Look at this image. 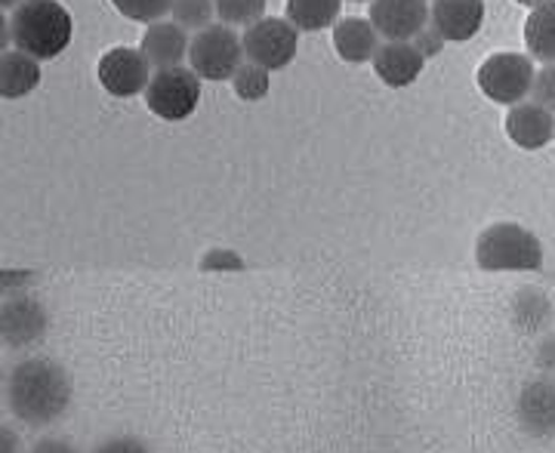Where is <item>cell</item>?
<instances>
[{"instance_id": "484cf974", "label": "cell", "mask_w": 555, "mask_h": 453, "mask_svg": "<svg viewBox=\"0 0 555 453\" xmlns=\"http://www.w3.org/2000/svg\"><path fill=\"white\" fill-rule=\"evenodd\" d=\"M93 453H152V448L133 435H115V438H105Z\"/></svg>"}, {"instance_id": "d6a6232c", "label": "cell", "mask_w": 555, "mask_h": 453, "mask_svg": "<svg viewBox=\"0 0 555 453\" xmlns=\"http://www.w3.org/2000/svg\"><path fill=\"white\" fill-rule=\"evenodd\" d=\"M10 47H13V38H10V20H7V13L0 10V56H3Z\"/></svg>"}, {"instance_id": "4fadbf2b", "label": "cell", "mask_w": 555, "mask_h": 453, "mask_svg": "<svg viewBox=\"0 0 555 453\" xmlns=\"http://www.w3.org/2000/svg\"><path fill=\"white\" fill-rule=\"evenodd\" d=\"M371 65H374L377 78L386 87L401 90V87H411L423 75L426 60L416 53V47L411 40H383L377 47V53H374V60H371Z\"/></svg>"}, {"instance_id": "e575fe53", "label": "cell", "mask_w": 555, "mask_h": 453, "mask_svg": "<svg viewBox=\"0 0 555 453\" xmlns=\"http://www.w3.org/2000/svg\"><path fill=\"white\" fill-rule=\"evenodd\" d=\"M22 0H0V10H10V7H20Z\"/></svg>"}, {"instance_id": "ac0fdd59", "label": "cell", "mask_w": 555, "mask_h": 453, "mask_svg": "<svg viewBox=\"0 0 555 453\" xmlns=\"http://www.w3.org/2000/svg\"><path fill=\"white\" fill-rule=\"evenodd\" d=\"M40 83V62L20 50H7L0 56V99H25Z\"/></svg>"}, {"instance_id": "603a6c76", "label": "cell", "mask_w": 555, "mask_h": 453, "mask_svg": "<svg viewBox=\"0 0 555 453\" xmlns=\"http://www.w3.org/2000/svg\"><path fill=\"white\" fill-rule=\"evenodd\" d=\"M170 16L177 22L179 28L185 31H201L207 25H214V0H173L170 3Z\"/></svg>"}, {"instance_id": "277c9868", "label": "cell", "mask_w": 555, "mask_h": 453, "mask_svg": "<svg viewBox=\"0 0 555 453\" xmlns=\"http://www.w3.org/2000/svg\"><path fill=\"white\" fill-rule=\"evenodd\" d=\"M189 68L198 75L201 80H232V75L244 62V47H241V35L229 25H207L195 31V38L189 40Z\"/></svg>"}, {"instance_id": "ffe728a7", "label": "cell", "mask_w": 555, "mask_h": 453, "mask_svg": "<svg viewBox=\"0 0 555 453\" xmlns=\"http://www.w3.org/2000/svg\"><path fill=\"white\" fill-rule=\"evenodd\" d=\"M287 16L297 31H324L327 25H337L343 13V0H287Z\"/></svg>"}, {"instance_id": "2e32d148", "label": "cell", "mask_w": 555, "mask_h": 453, "mask_svg": "<svg viewBox=\"0 0 555 453\" xmlns=\"http://www.w3.org/2000/svg\"><path fill=\"white\" fill-rule=\"evenodd\" d=\"M379 38L374 31V25L361 16H346L334 25V50L343 62H352V65H361V62L374 60L377 53Z\"/></svg>"}, {"instance_id": "d590c367", "label": "cell", "mask_w": 555, "mask_h": 453, "mask_svg": "<svg viewBox=\"0 0 555 453\" xmlns=\"http://www.w3.org/2000/svg\"><path fill=\"white\" fill-rule=\"evenodd\" d=\"M352 3H371V0H352Z\"/></svg>"}, {"instance_id": "cb8c5ba5", "label": "cell", "mask_w": 555, "mask_h": 453, "mask_svg": "<svg viewBox=\"0 0 555 453\" xmlns=\"http://www.w3.org/2000/svg\"><path fill=\"white\" fill-rule=\"evenodd\" d=\"M112 3H115V10H118L124 20L152 25V22H160L170 13V3L173 0H112Z\"/></svg>"}, {"instance_id": "3957f363", "label": "cell", "mask_w": 555, "mask_h": 453, "mask_svg": "<svg viewBox=\"0 0 555 453\" xmlns=\"http://www.w3.org/2000/svg\"><path fill=\"white\" fill-rule=\"evenodd\" d=\"M476 262L485 272H537L543 269V244L518 222H494L478 235Z\"/></svg>"}, {"instance_id": "8992f818", "label": "cell", "mask_w": 555, "mask_h": 453, "mask_svg": "<svg viewBox=\"0 0 555 453\" xmlns=\"http://www.w3.org/2000/svg\"><path fill=\"white\" fill-rule=\"evenodd\" d=\"M537 68L525 53H494L478 65V90L496 105H518L528 102L534 87Z\"/></svg>"}, {"instance_id": "d4e9b609", "label": "cell", "mask_w": 555, "mask_h": 453, "mask_svg": "<svg viewBox=\"0 0 555 453\" xmlns=\"http://www.w3.org/2000/svg\"><path fill=\"white\" fill-rule=\"evenodd\" d=\"M531 102L555 115V65H543L537 72L534 87H531Z\"/></svg>"}, {"instance_id": "5bb4252c", "label": "cell", "mask_w": 555, "mask_h": 453, "mask_svg": "<svg viewBox=\"0 0 555 453\" xmlns=\"http://www.w3.org/2000/svg\"><path fill=\"white\" fill-rule=\"evenodd\" d=\"M506 137L525 152H540L555 139V115L537 102H518L506 112Z\"/></svg>"}, {"instance_id": "f546056e", "label": "cell", "mask_w": 555, "mask_h": 453, "mask_svg": "<svg viewBox=\"0 0 555 453\" xmlns=\"http://www.w3.org/2000/svg\"><path fill=\"white\" fill-rule=\"evenodd\" d=\"M31 453H78V448L72 444V441H65V438H40L38 444L31 448Z\"/></svg>"}, {"instance_id": "44dd1931", "label": "cell", "mask_w": 555, "mask_h": 453, "mask_svg": "<svg viewBox=\"0 0 555 453\" xmlns=\"http://www.w3.org/2000/svg\"><path fill=\"white\" fill-rule=\"evenodd\" d=\"M272 87V72H266L257 62H241V68L232 75V90L241 102H259L269 96Z\"/></svg>"}, {"instance_id": "5b68a950", "label": "cell", "mask_w": 555, "mask_h": 453, "mask_svg": "<svg viewBox=\"0 0 555 453\" xmlns=\"http://www.w3.org/2000/svg\"><path fill=\"white\" fill-rule=\"evenodd\" d=\"M201 78L189 65H173L152 72V80L145 87V105L160 120H185L195 115L201 102Z\"/></svg>"}, {"instance_id": "8d00e7d4", "label": "cell", "mask_w": 555, "mask_h": 453, "mask_svg": "<svg viewBox=\"0 0 555 453\" xmlns=\"http://www.w3.org/2000/svg\"><path fill=\"white\" fill-rule=\"evenodd\" d=\"M0 386H3V371H0Z\"/></svg>"}, {"instance_id": "d6986e66", "label": "cell", "mask_w": 555, "mask_h": 453, "mask_svg": "<svg viewBox=\"0 0 555 453\" xmlns=\"http://www.w3.org/2000/svg\"><path fill=\"white\" fill-rule=\"evenodd\" d=\"M525 43H528V56L531 60L555 65V0L528 13V20H525Z\"/></svg>"}, {"instance_id": "ba28073f", "label": "cell", "mask_w": 555, "mask_h": 453, "mask_svg": "<svg viewBox=\"0 0 555 453\" xmlns=\"http://www.w3.org/2000/svg\"><path fill=\"white\" fill-rule=\"evenodd\" d=\"M96 78L105 87V93H112L115 99H133L145 93L152 80V65L137 47H112L108 53H102Z\"/></svg>"}, {"instance_id": "30bf717a", "label": "cell", "mask_w": 555, "mask_h": 453, "mask_svg": "<svg viewBox=\"0 0 555 453\" xmlns=\"http://www.w3.org/2000/svg\"><path fill=\"white\" fill-rule=\"evenodd\" d=\"M367 13V22L383 40H414L429 25L426 0H371Z\"/></svg>"}, {"instance_id": "7a4b0ae2", "label": "cell", "mask_w": 555, "mask_h": 453, "mask_svg": "<svg viewBox=\"0 0 555 453\" xmlns=\"http://www.w3.org/2000/svg\"><path fill=\"white\" fill-rule=\"evenodd\" d=\"M75 22L60 0H22L10 13L13 47L31 60H56L72 43Z\"/></svg>"}, {"instance_id": "9c48e42d", "label": "cell", "mask_w": 555, "mask_h": 453, "mask_svg": "<svg viewBox=\"0 0 555 453\" xmlns=\"http://www.w3.org/2000/svg\"><path fill=\"white\" fill-rule=\"evenodd\" d=\"M50 315L31 296H10L0 302V342L7 349H31L47 336Z\"/></svg>"}, {"instance_id": "7c38bea8", "label": "cell", "mask_w": 555, "mask_h": 453, "mask_svg": "<svg viewBox=\"0 0 555 453\" xmlns=\"http://www.w3.org/2000/svg\"><path fill=\"white\" fill-rule=\"evenodd\" d=\"M485 0H436L429 7V25L444 38V43H466L485 25Z\"/></svg>"}, {"instance_id": "836d02e7", "label": "cell", "mask_w": 555, "mask_h": 453, "mask_svg": "<svg viewBox=\"0 0 555 453\" xmlns=\"http://www.w3.org/2000/svg\"><path fill=\"white\" fill-rule=\"evenodd\" d=\"M521 7H528V10H537V7H543V3H550V0H516Z\"/></svg>"}, {"instance_id": "e0dca14e", "label": "cell", "mask_w": 555, "mask_h": 453, "mask_svg": "<svg viewBox=\"0 0 555 453\" xmlns=\"http://www.w3.org/2000/svg\"><path fill=\"white\" fill-rule=\"evenodd\" d=\"M509 318H513V327L518 334H550L555 318L553 299L537 287H525L513 296Z\"/></svg>"}, {"instance_id": "9a60e30c", "label": "cell", "mask_w": 555, "mask_h": 453, "mask_svg": "<svg viewBox=\"0 0 555 453\" xmlns=\"http://www.w3.org/2000/svg\"><path fill=\"white\" fill-rule=\"evenodd\" d=\"M189 40H192L189 31L179 28L177 22H152L142 35L139 53L152 65V72L173 68V65H182V60L189 56Z\"/></svg>"}, {"instance_id": "4316f807", "label": "cell", "mask_w": 555, "mask_h": 453, "mask_svg": "<svg viewBox=\"0 0 555 453\" xmlns=\"http://www.w3.org/2000/svg\"><path fill=\"white\" fill-rule=\"evenodd\" d=\"M217 269H244V259L235 250H207L201 257V272H217Z\"/></svg>"}, {"instance_id": "7402d4cb", "label": "cell", "mask_w": 555, "mask_h": 453, "mask_svg": "<svg viewBox=\"0 0 555 453\" xmlns=\"http://www.w3.org/2000/svg\"><path fill=\"white\" fill-rule=\"evenodd\" d=\"M266 3L269 0H214L217 20L229 28H250L254 22L266 16Z\"/></svg>"}, {"instance_id": "f1b7e54d", "label": "cell", "mask_w": 555, "mask_h": 453, "mask_svg": "<svg viewBox=\"0 0 555 453\" xmlns=\"http://www.w3.org/2000/svg\"><path fill=\"white\" fill-rule=\"evenodd\" d=\"M411 43H414L416 53H420L423 60H433V56H438V53H441V47H444V38L438 35L433 25H426V28H423V31H420V35L411 40Z\"/></svg>"}, {"instance_id": "6da1fadb", "label": "cell", "mask_w": 555, "mask_h": 453, "mask_svg": "<svg viewBox=\"0 0 555 453\" xmlns=\"http://www.w3.org/2000/svg\"><path fill=\"white\" fill-rule=\"evenodd\" d=\"M7 404L25 426H53L72 404V376L50 358H25L7 376Z\"/></svg>"}, {"instance_id": "83f0119b", "label": "cell", "mask_w": 555, "mask_h": 453, "mask_svg": "<svg viewBox=\"0 0 555 453\" xmlns=\"http://www.w3.org/2000/svg\"><path fill=\"white\" fill-rule=\"evenodd\" d=\"M534 358H537V367H540V374L555 379V331L540 336Z\"/></svg>"}, {"instance_id": "52a82bcc", "label": "cell", "mask_w": 555, "mask_h": 453, "mask_svg": "<svg viewBox=\"0 0 555 453\" xmlns=\"http://www.w3.org/2000/svg\"><path fill=\"white\" fill-rule=\"evenodd\" d=\"M244 60L257 62L266 72H284L291 62L297 60L299 31L287 20L278 16H262L241 35Z\"/></svg>"}, {"instance_id": "1f68e13d", "label": "cell", "mask_w": 555, "mask_h": 453, "mask_svg": "<svg viewBox=\"0 0 555 453\" xmlns=\"http://www.w3.org/2000/svg\"><path fill=\"white\" fill-rule=\"evenodd\" d=\"M20 435L7 426H0V453H20Z\"/></svg>"}, {"instance_id": "4dcf8cb0", "label": "cell", "mask_w": 555, "mask_h": 453, "mask_svg": "<svg viewBox=\"0 0 555 453\" xmlns=\"http://www.w3.org/2000/svg\"><path fill=\"white\" fill-rule=\"evenodd\" d=\"M31 281V272H0V294H16Z\"/></svg>"}, {"instance_id": "8fae6325", "label": "cell", "mask_w": 555, "mask_h": 453, "mask_svg": "<svg viewBox=\"0 0 555 453\" xmlns=\"http://www.w3.org/2000/svg\"><path fill=\"white\" fill-rule=\"evenodd\" d=\"M516 419L521 432L537 441L555 438V379L537 376L525 383L516 398Z\"/></svg>"}]
</instances>
